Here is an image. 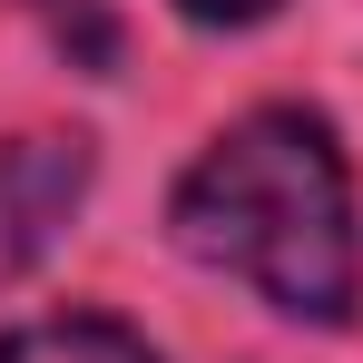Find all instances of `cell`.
I'll return each mask as SVG.
<instances>
[{
	"label": "cell",
	"mask_w": 363,
	"mask_h": 363,
	"mask_svg": "<svg viewBox=\"0 0 363 363\" xmlns=\"http://www.w3.org/2000/svg\"><path fill=\"white\" fill-rule=\"evenodd\" d=\"M167 226L196 265L236 275L295 324H354L363 304V236H354V167L334 128L275 99L245 108L167 196Z\"/></svg>",
	"instance_id": "1"
},
{
	"label": "cell",
	"mask_w": 363,
	"mask_h": 363,
	"mask_svg": "<svg viewBox=\"0 0 363 363\" xmlns=\"http://www.w3.org/2000/svg\"><path fill=\"white\" fill-rule=\"evenodd\" d=\"M89 196V138H0V285H20Z\"/></svg>",
	"instance_id": "2"
},
{
	"label": "cell",
	"mask_w": 363,
	"mask_h": 363,
	"mask_svg": "<svg viewBox=\"0 0 363 363\" xmlns=\"http://www.w3.org/2000/svg\"><path fill=\"white\" fill-rule=\"evenodd\" d=\"M0 363H157V344L118 314H40L0 334Z\"/></svg>",
	"instance_id": "3"
},
{
	"label": "cell",
	"mask_w": 363,
	"mask_h": 363,
	"mask_svg": "<svg viewBox=\"0 0 363 363\" xmlns=\"http://www.w3.org/2000/svg\"><path fill=\"white\" fill-rule=\"evenodd\" d=\"M177 10L196 20V30H255V20H265L275 0H177Z\"/></svg>",
	"instance_id": "4"
}]
</instances>
